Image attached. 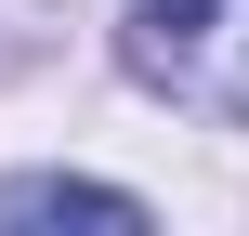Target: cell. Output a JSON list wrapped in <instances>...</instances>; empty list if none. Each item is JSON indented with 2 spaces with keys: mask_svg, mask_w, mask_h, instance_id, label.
I'll return each mask as SVG.
<instances>
[{
  "mask_svg": "<svg viewBox=\"0 0 249 236\" xmlns=\"http://www.w3.org/2000/svg\"><path fill=\"white\" fill-rule=\"evenodd\" d=\"M118 53L184 118H249V0H131Z\"/></svg>",
  "mask_w": 249,
  "mask_h": 236,
  "instance_id": "obj_1",
  "label": "cell"
},
{
  "mask_svg": "<svg viewBox=\"0 0 249 236\" xmlns=\"http://www.w3.org/2000/svg\"><path fill=\"white\" fill-rule=\"evenodd\" d=\"M0 223H144V197H118V184H79V171H26V184H0Z\"/></svg>",
  "mask_w": 249,
  "mask_h": 236,
  "instance_id": "obj_2",
  "label": "cell"
}]
</instances>
